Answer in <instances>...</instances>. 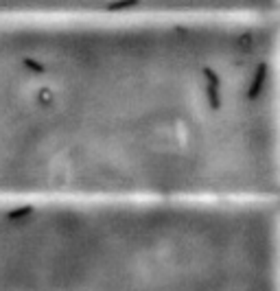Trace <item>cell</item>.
<instances>
[{
  "label": "cell",
  "mask_w": 280,
  "mask_h": 291,
  "mask_svg": "<svg viewBox=\"0 0 280 291\" xmlns=\"http://www.w3.org/2000/svg\"><path fill=\"white\" fill-rule=\"evenodd\" d=\"M267 70H269L267 62H263V64L256 66V72H254V77H252V83H250V88H248V99H250V101L258 99V94L263 92L265 79H267Z\"/></svg>",
  "instance_id": "cell-1"
},
{
  "label": "cell",
  "mask_w": 280,
  "mask_h": 291,
  "mask_svg": "<svg viewBox=\"0 0 280 291\" xmlns=\"http://www.w3.org/2000/svg\"><path fill=\"white\" fill-rule=\"evenodd\" d=\"M206 99H208L210 110H221V94H219V88L215 85H206Z\"/></svg>",
  "instance_id": "cell-2"
},
{
  "label": "cell",
  "mask_w": 280,
  "mask_h": 291,
  "mask_svg": "<svg viewBox=\"0 0 280 291\" xmlns=\"http://www.w3.org/2000/svg\"><path fill=\"white\" fill-rule=\"evenodd\" d=\"M33 208L31 204H26V206H18V208H13V210H9L7 213V219L9 221H18V219H24V217H31L33 215Z\"/></svg>",
  "instance_id": "cell-3"
},
{
  "label": "cell",
  "mask_w": 280,
  "mask_h": 291,
  "mask_svg": "<svg viewBox=\"0 0 280 291\" xmlns=\"http://www.w3.org/2000/svg\"><path fill=\"white\" fill-rule=\"evenodd\" d=\"M22 64H24V68H29L31 72H35V75H44V72H46L44 64H39L37 59H33V57H26V59H22Z\"/></svg>",
  "instance_id": "cell-4"
},
{
  "label": "cell",
  "mask_w": 280,
  "mask_h": 291,
  "mask_svg": "<svg viewBox=\"0 0 280 291\" xmlns=\"http://www.w3.org/2000/svg\"><path fill=\"white\" fill-rule=\"evenodd\" d=\"M204 77H206V81H208V85H215V88H221V77L217 75L212 68H208V66H204Z\"/></svg>",
  "instance_id": "cell-5"
},
{
  "label": "cell",
  "mask_w": 280,
  "mask_h": 291,
  "mask_svg": "<svg viewBox=\"0 0 280 291\" xmlns=\"http://www.w3.org/2000/svg\"><path fill=\"white\" fill-rule=\"evenodd\" d=\"M136 3H112L108 5V11H121V9H127V7H134Z\"/></svg>",
  "instance_id": "cell-6"
},
{
  "label": "cell",
  "mask_w": 280,
  "mask_h": 291,
  "mask_svg": "<svg viewBox=\"0 0 280 291\" xmlns=\"http://www.w3.org/2000/svg\"><path fill=\"white\" fill-rule=\"evenodd\" d=\"M39 101L42 103H51V90H39Z\"/></svg>",
  "instance_id": "cell-7"
}]
</instances>
